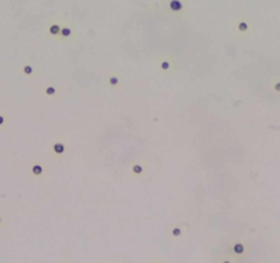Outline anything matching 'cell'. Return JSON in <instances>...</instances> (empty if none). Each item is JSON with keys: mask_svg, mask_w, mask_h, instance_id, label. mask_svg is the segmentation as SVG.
Returning <instances> with one entry per match:
<instances>
[{"mask_svg": "<svg viewBox=\"0 0 280 263\" xmlns=\"http://www.w3.org/2000/svg\"><path fill=\"white\" fill-rule=\"evenodd\" d=\"M30 173H32L33 177H41L44 173V166L40 162H33L30 165Z\"/></svg>", "mask_w": 280, "mask_h": 263, "instance_id": "3957f363", "label": "cell"}, {"mask_svg": "<svg viewBox=\"0 0 280 263\" xmlns=\"http://www.w3.org/2000/svg\"><path fill=\"white\" fill-rule=\"evenodd\" d=\"M61 29H62V26L59 25V23H58V22H52L50 25V27H48V33L52 34V36H59Z\"/></svg>", "mask_w": 280, "mask_h": 263, "instance_id": "ba28073f", "label": "cell"}, {"mask_svg": "<svg viewBox=\"0 0 280 263\" xmlns=\"http://www.w3.org/2000/svg\"><path fill=\"white\" fill-rule=\"evenodd\" d=\"M107 84L111 86V88H120L121 81H120V74H118V73H111V74L107 75Z\"/></svg>", "mask_w": 280, "mask_h": 263, "instance_id": "277c9868", "label": "cell"}, {"mask_svg": "<svg viewBox=\"0 0 280 263\" xmlns=\"http://www.w3.org/2000/svg\"><path fill=\"white\" fill-rule=\"evenodd\" d=\"M44 93H46L47 96H55L56 95V88H55L54 85H47L46 86V89H44Z\"/></svg>", "mask_w": 280, "mask_h": 263, "instance_id": "30bf717a", "label": "cell"}, {"mask_svg": "<svg viewBox=\"0 0 280 263\" xmlns=\"http://www.w3.org/2000/svg\"><path fill=\"white\" fill-rule=\"evenodd\" d=\"M73 34V29H71L70 26H66V25H63L62 26V29H61V33H59V39L61 40H66V39H69V37Z\"/></svg>", "mask_w": 280, "mask_h": 263, "instance_id": "52a82bcc", "label": "cell"}, {"mask_svg": "<svg viewBox=\"0 0 280 263\" xmlns=\"http://www.w3.org/2000/svg\"><path fill=\"white\" fill-rule=\"evenodd\" d=\"M181 234V229L180 227H174L173 230H172V236H174V237H179Z\"/></svg>", "mask_w": 280, "mask_h": 263, "instance_id": "5bb4252c", "label": "cell"}, {"mask_svg": "<svg viewBox=\"0 0 280 263\" xmlns=\"http://www.w3.org/2000/svg\"><path fill=\"white\" fill-rule=\"evenodd\" d=\"M6 123V118H4V115L3 114H0V126H3Z\"/></svg>", "mask_w": 280, "mask_h": 263, "instance_id": "9a60e30c", "label": "cell"}, {"mask_svg": "<svg viewBox=\"0 0 280 263\" xmlns=\"http://www.w3.org/2000/svg\"><path fill=\"white\" fill-rule=\"evenodd\" d=\"M233 252H235V254H238V255L244 254V245L242 243H236L233 245Z\"/></svg>", "mask_w": 280, "mask_h": 263, "instance_id": "8fae6325", "label": "cell"}, {"mask_svg": "<svg viewBox=\"0 0 280 263\" xmlns=\"http://www.w3.org/2000/svg\"><path fill=\"white\" fill-rule=\"evenodd\" d=\"M130 171H132V174H135V175H143V173H144V163H141V162L132 163V166H130Z\"/></svg>", "mask_w": 280, "mask_h": 263, "instance_id": "8992f818", "label": "cell"}, {"mask_svg": "<svg viewBox=\"0 0 280 263\" xmlns=\"http://www.w3.org/2000/svg\"><path fill=\"white\" fill-rule=\"evenodd\" d=\"M272 88H273V91L276 93H280V81H279V79L273 82V86H272Z\"/></svg>", "mask_w": 280, "mask_h": 263, "instance_id": "4fadbf2b", "label": "cell"}, {"mask_svg": "<svg viewBox=\"0 0 280 263\" xmlns=\"http://www.w3.org/2000/svg\"><path fill=\"white\" fill-rule=\"evenodd\" d=\"M33 71H34V67H33L32 63H25V65L22 66V73L25 75H27V77H32Z\"/></svg>", "mask_w": 280, "mask_h": 263, "instance_id": "9c48e42d", "label": "cell"}, {"mask_svg": "<svg viewBox=\"0 0 280 263\" xmlns=\"http://www.w3.org/2000/svg\"><path fill=\"white\" fill-rule=\"evenodd\" d=\"M2 223H3V217L0 215V226H2Z\"/></svg>", "mask_w": 280, "mask_h": 263, "instance_id": "2e32d148", "label": "cell"}, {"mask_svg": "<svg viewBox=\"0 0 280 263\" xmlns=\"http://www.w3.org/2000/svg\"><path fill=\"white\" fill-rule=\"evenodd\" d=\"M51 148H52L55 156H62L66 152V144H65V141H61V140H55Z\"/></svg>", "mask_w": 280, "mask_h": 263, "instance_id": "7a4b0ae2", "label": "cell"}, {"mask_svg": "<svg viewBox=\"0 0 280 263\" xmlns=\"http://www.w3.org/2000/svg\"><path fill=\"white\" fill-rule=\"evenodd\" d=\"M169 10L176 15H180L185 11L184 0H169Z\"/></svg>", "mask_w": 280, "mask_h": 263, "instance_id": "6da1fadb", "label": "cell"}, {"mask_svg": "<svg viewBox=\"0 0 280 263\" xmlns=\"http://www.w3.org/2000/svg\"><path fill=\"white\" fill-rule=\"evenodd\" d=\"M250 21H247V19H239L236 22V29L239 30L240 33H243V34H246V33H248L250 32Z\"/></svg>", "mask_w": 280, "mask_h": 263, "instance_id": "5b68a950", "label": "cell"}, {"mask_svg": "<svg viewBox=\"0 0 280 263\" xmlns=\"http://www.w3.org/2000/svg\"><path fill=\"white\" fill-rule=\"evenodd\" d=\"M160 67H161V70H164V71L169 70V69H170V62H168V60H161V62H160Z\"/></svg>", "mask_w": 280, "mask_h": 263, "instance_id": "7c38bea8", "label": "cell"}]
</instances>
